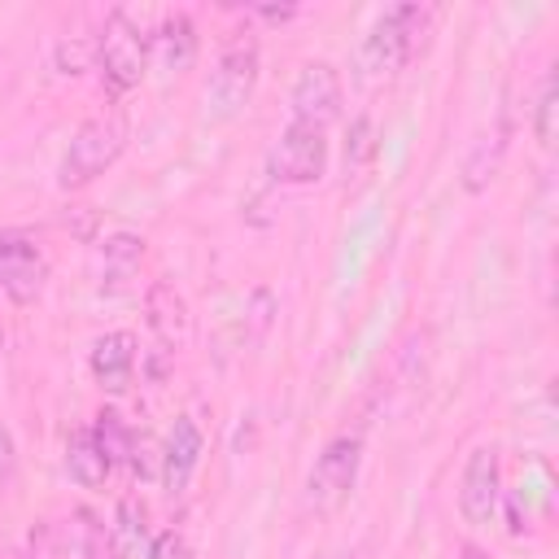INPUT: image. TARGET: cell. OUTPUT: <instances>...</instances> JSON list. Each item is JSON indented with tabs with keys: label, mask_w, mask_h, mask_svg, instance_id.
Wrapping results in <instances>:
<instances>
[{
	"label": "cell",
	"mask_w": 559,
	"mask_h": 559,
	"mask_svg": "<svg viewBox=\"0 0 559 559\" xmlns=\"http://www.w3.org/2000/svg\"><path fill=\"white\" fill-rule=\"evenodd\" d=\"M148 61L157 66L162 79H175L197 61V26H192L188 13H166L162 17V26L148 39Z\"/></svg>",
	"instance_id": "cell-12"
},
{
	"label": "cell",
	"mask_w": 559,
	"mask_h": 559,
	"mask_svg": "<svg viewBox=\"0 0 559 559\" xmlns=\"http://www.w3.org/2000/svg\"><path fill=\"white\" fill-rule=\"evenodd\" d=\"M293 105V122H310V127H332L341 118V74L328 61H306L293 79L288 92Z\"/></svg>",
	"instance_id": "cell-9"
},
{
	"label": "cell",
	"mask_w": 559,
	"mask_h": 559,
	"mask_svg": "<svg viewBox=\"0 0 559 559\" xmlns=\"http://www.w3.org/2000/svg\"><path fill=\"white\" fill-rule=\"evenodd\" d=\"M266 170H271L275 183H293V188L319 183L323 170H328V131L288 118V127H284L280 140L271 144Z\"/></svg>",
	"instance_id": "cell-6"
},
{
	"label": "cell",
	"mask_w": 559,
	"mask_h": 559,
	"mask_svg": "<svg viewBox=\"0 0 559 559\" xmlns=\"http://www.w3.org/2000/svg\"><path fill=\"white\" fill-rule=\"evenodd\" d=\"M17 476V450H13V432L0 424V489H9Z\"/></svg>",
	"instance_id": "cell-24"
},
{
	"label": "cell",
	"mask_w": 559,
	"mask_h": 559,
	"mask_svg": "<svg viewBox=\"0 0 559 559\" xmlns=\"http://www.w3.org/2000/svg\"><path fill=\"white\" fill-rule=\"evenodd\" d=\"M0 349H4V332H0Z\"/></svg>",
	"instance_id": "cell-26"
},
{
	"label": "cell",
	"mask_w": 559,
	"mask_h": 559,
	"mask_svg": "<svg viewBox=\"0 0 559 559\" xmlns=\"http://www.w3.org/2000/svg\"><path fill=\"white\" fill-rule=\"evenodd\" d=\"M428 22H432V9H424V4H393V9H384L376 17V26L358 44V70L367 79H384V74L402 70L424 48Z\"/></svg>",
	"instance_id": "cell-1"
},
{
	"label": "cell",
	"mask_w": 559,
	"mask_h": 559,
	"mask_svg": "<svg viewBox=\"0 0 559 559\" xmlns=\"http://www.w3.org/2000/svg\"><path fill=\"white\" fill-rule=\"evenodd\" d=\"M92 437H96V445L105 450L109 467H118V463H127V459H131V441H135V432L122 424V415H118V411H100V415H96Z\"/></svg>",
	"instance_id": "cell-18"
},
{
	"label": "cell",
	"mask_w": 559,
	"mask_h": 559,
	"mask_svg": "<svg viewBox=\"0 0 559 559\" xmlns=\"http://www.w3.org/2000/svg\"><path fill=\"white\" fill-rule=\"evenodd\" d=\"M463 559H485V550H476V546H463Z\"/></svg>",
	"instance_id": "cell-25"
},
{
	"label": "cell",
	"mask_w": 559,
	"mask_h": 559,
	"mask_svg": "<svg viewBox=\"0 0 559 559\" xmlns=\"http://www.w3.org/2000/svg\"><path fill=\"white\" fill-rule=\"evenodd\" d=\"M66 472H70V480L83 485V489H100L105 476L114 472L109 459H105V450L96 445L92 428H74V432H70V441H66Z\"/></svg>",
	"instance_id": "cell-15"
},
{
	"label": "cell",
	"mask_w": 559,
	"mask_h": 559,
	"mask_svg": "<svg viewBox=\"0 0 559 559\" xmlns=\"http://www.w3.org/2000/svg\"><path fill=\"white\" fill-rule=\"evenodd\" d=\"M271 319H275V297H271V288H253V293H249V341H253V345L266 336Z\"/></svg>",
	"instance_id": "cell-21"
},
{
	"label": "cell",
	"mask_w": 559,
	"mask_h": 559,
	"mask_svg": "<svg viewBox=\"0 0 559 559\" xmlns=\"http://www.w3.org/2000/svg\"><path fill=\"white\" fill-rule=\"evenodd\" d=\"M201 445H205V437H201L197 419L192 415H179L175 428H170V437H166V445H162V472H157V480H162V489L170 498H179L188 489V480H192V472L201 463Z\"/></svg>",
	"instance_id": "cell-11"
},
{
	"label": "cell",
	"mask_w": 559,
	"mask_h": 559,
	"mask_svg": "<svg viewBox=\"0 0 559 559\" xmlns=\"http://www.w3.org/2000/svg\"><path fill=\"white\" fill-rule=\"evenodd\" d=\"M358 467H362V437L358 432L332 437L306 476V507L319 515L341 511L358 485Z\"/></svg>",
	"instance_id": "cell-4"
},
{
	"label": "cell",
	"mask_w": 559,
	"mask_h": 559,
	"mask_svg": "<svg viewBox=\"0 0 559 559\" xmlns=\"http://www.w3.org/2000/svg\"><path fill=\"white\" fill-rule=\"evenodd\" d=\"M253 87H258V39L253 31H231L205 83V114L218 122L236 118L249 105Z\"/></svg>",
	"instance_id": "cell-3"
},
{
	"label": "cell",
	"mask_w": 559,
	"mask_h": 559,
	"mask_svg": "<svg viewBox=\"0 0 559 559\" xmlns=\"http://www.w3.org/2000/svg\"><path fill=\"white\" fill-rule=\"evenodd\" d=\"M144 559H192V546H188L183 533L166 528V533H157V537L148 542V555H144Z\"/></svg>",
	"instance_id": "cell-23"
},
{
	"label": "cell",
	"mask_w": 559,
	"mask_h": 559,
	"mask_svg": "<svg viewBox=\"0 0 559 559\" xmlns=\"http://www.w3.org/2000/svg\"><path fill=\"white\" fill-rule=\"evenodd\" d=\"M498 498H502V463H498V445H476L463 463V480H459V515L472 528L493 524L498 515Z\"/></svg>",
	"instance_id": "cell-8"
},
{
	"label": "cell",
	"mask_w": 559,
	"mask_h": 559,
	"mask_svg": "<svg viewBox=\"0 0 559 559\" xmlns=\"http://www.w3.org/2000/svg\"><path fill=\"white\" fill-rule=\"evenodd\" d=\"M127 148V114L122 109H105V114H92L74 135H70V148L57 166V183L61 188H83L92 183L96 175H105Z\"/></svg>",
	"instance_id": "cell-2"
},
{
	"label": "cell",
	"mask_w": 559,
	"mask_h": 559,
	"mask_svg": "<svg viewBox=\"0 0 559 559\" xmlns=\"http://www.w3.org/2000/svg\"><path fill=\"white\" fill-rule=\"evenodd\" d=\"M507 135H511V122H498L493 131H480L463 157V188L467 192H480L493 183V175L502 170V157H507Z\"/></svg>",
	"instance_id": "cell-14"
},
{
	"label": "cell",
	"mask_w": 559,
	"mask_h": 559,
	"mask_svg": "<svg viewBox=\"0 0 559 559\" xmlns=\"http://www.w3.org/2000/svg\"><path fill=\"white\" fill-rule=\"evenodd\" d=\"M44 280H48V258L39 240L22 227H4L0 231V293L26 306L44 293Z\"/></svg>",
	"instance_id": "cell-7"
},
{
	"label": "cell",
	"mask_w": 559,
	"mask_h": 559,
	"mask_svg": "<svg viewBox=\"0 0 559 559\" xmlns=\"http://www.w3.org/2000/svg\"><path fill=\"white\" fill-rule=\"evenodd\" d=\"M92 66H96V39L70 35V39L57 44V70H61V74H83V70H92Z\"/></svg>",
	"instance_id": "cell-20"
},
{
	"label": "cell",
	"mask_w": 559,
	"mask_h": 559,
	"mask_svg": "<svg viewBox=\"0 0 559 559\" xmlns=\"http://www.w3.org/2000/svg\"><path fill=\"white\" fill-rule=\"evenodd\" d=\"M109 555L114 559H144L148 555V524H144V507L135 498H122L114 511Z\"/></svg>",
	"instance_id": "cell-16"
},
{
	"label": "cell",
	"mask_w": 559,
	"mask_h": 559,
	"mask_svg": "<svg viewBox=\"0 0 559 559\" xmlns=\"http://www.w3.org/2000/svg\"><path fill=\"white\" fill-rule=\"evenodd\" d=\"M96 70L114 96L131 92L148 70V39L122 9H114L96 35Z\"/></svg>",
	"instance_id": "cell-5"
},
{
	"label": "cell",
	"mask_w": 559,
	"mask_h": 559,
	"mask_svg": "<svg viewBox=\"0 0 559 559\" xmlns=\"http://www.w3.org/2000/svg\"><path fill=\"white\" fill-rule=\"evenodd\" d=\"M131 472L144 480V476H157L162 472V454H157V445H153V437H135L131 441Z\"/></svg>",
	"instance_id": "cell-22"
},
{
	"label": "cell",
	"mask_w": 559,
	"mask_h": 559,
	"mask_svg": "<svg viewBox=\"0 0 559 559\" xmlns=\"http://www.w3.org/2000/svg\"><path fill=\"white\" fill-rule=\"evenodd\" d=\"M92 376L100 389L122 393L135 376V336L131 332H105L92 345Z\"/></svg>",
	"instance_id": "cell-13"
},
{
	"label": "cell",
	"mask_w": 559,
	"mask_h": 559,
	"mask_svg": "<svg viewBox=\"0 0 559 559\" xmlns=\"http://www.w3.org/2000/svg\"><path fill=\"white\" fill-rule=\"evenodd\" d=\"M555 114H559V100H555V74L546 70L542 83H537V100H533V135L542 148H555Z\"/></svg>",
	"instance_id": "cell-19"
},
{
	"label": "cell",
	"mask_w": 559,
	"mask_h": 559,
	"mask_svg": "<svg viewBox=\"0 0 559 559\" xmlns=\"http://www.w3.org/2000/svg\"><path fill=\"white\" fill-rule=\"evenodd\" d=\"M380 153V140H376V118L371 114H358L349 118L345 127V175H362Z\"/></svg>",
	"instance_id": "cell-17"
},
{
	"label": "cell",
	"mask_w": 559,
	"mask_h": 559,
	"mask_svg": "<svg viewBox=\"0 0 559 559\" xmlns=\"http://www.w3.org/2000/svg\"><path fill=\"white\" fill-rule=\"evenodd\" d=\"M144 314H148V328L157 336V345L166 354L183 349L188 336H192V314H188V301L183 293L170 284V280H153L148 293H144Z\"/></svg>",
	"instance_id": "cell-10"
}]
</instances>
